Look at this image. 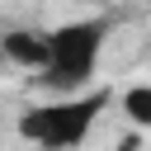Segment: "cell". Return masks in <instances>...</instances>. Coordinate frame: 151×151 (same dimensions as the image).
I'll return each instance as SVG.
<instances>
[{
  "label": "cell",
  "instance_id": "4",
  "mask_svg": "<svg viewBox=\"0 0 151 151\" xmlns=\"http://www.w3.org/2000/svg\"><path fill=\"white\" fill-rule=\"evenodd\" d=\"M118 109L127 113V123H132V127L151 132V85H132V90H123Z\"/></svg>",
  "mask_w": 151,
  "mask_h": 151
},
{
  "label": "cell",
  "instance_id": "1",
  "mask_svg": "<svg viewBox=\"0 0 151 151\" xmlns=\"http://www.w3.org/2000/svg\"><path fill=\"white\" fill-rule=\"evenodd\" d=\"M104 109H109V90L52 94L47 104H33V109L19 113V137L33 142L38 151H76V146L90 142Z\"/></svg>",
  "mask_w": 151,
  "mask_h": 151
},
{
  "label": "cell",
  "instance_id": "3",
  "mask_svg": "<svg viewBox=\"0 0 151 151\" xmlns=\"http://www.w3.org/2000/svg\"><path fill=\"white\" fill-rule=\"evenodd\" d=\"M0 52H5L9 66L42 76V71L52 66V33H42V28H9V33L0 38Z\"/></svg>",
  "mask_w": 151,
  "mask_h": 151
},
{
  "label": "cell",
  "instance_id": "5",
  "mask_svg": "<svg viewBox=\"0 0 151 151\" xmlns=\"http://www.w3.org/2000/svg\"><path fill=\"white\" fill-rule=\"evenodd\" d=\"M85 5H109V0H85Z\"/></svg>",
  "mask_w": 151,
  "mask_h": 151
},
{
  "label": "cell",
  "instance_id": "2",
  "mask_svg": "<svg viewBox=\"0 0 151 151\" xmlns=\"http://www.w3.org/2000/svg\"><path fill=\"white\" fill-rule=\"evenodd\" d=\"M109 14H94V19H71V24H57L47 28L52 33V66L38 76V85L47 94H85L94 71H99V52L109 42Z\"/></svg>",
  "mask_w": 151,
  "mask_h": 151
}]
</instances>
